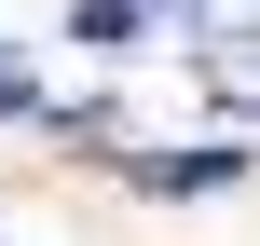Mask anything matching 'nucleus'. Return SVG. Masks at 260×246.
<instances>
[{
    "instance_id": "2",
    "label": "nucleus",
    "mask_w": 260,
    "mask_h": 246,
    "mask_svg": "<svg viewBox=\"0 0 260 246\" xmlns=\"http://www.w3.org/2000/svg\"><path fill=\"white\" fill-rule=\"evenodd\" d=\"M151 27V0H82V41H137Z\"/></svg>"
},
{
    "instance_id": "3",
    "label": "nucleus",
    "mask_w": 260,
    "mask_h": 246,
    "mask_svg": "<svg viewBox=\"0 0 260 246\" xmlns=\"http://www.w3.org/2000/svg\"><path fill=\"white\" fill-rule=\"evenodd\" d=\"M27 110H41V82H27V68H0V123H27Z\"/></svg>"
},
{
    "instance_id": "1",
    "label": "nucleus",
    "mask_w": 260,
    "mask_h": 246,
    "mask_svg": "<svg viewBox=\"0 0 260 246\" xmlns=\"http://www.w3.org/2000/svg\"><path fill=\"white\" fill-rule=\"evenodd\" d=\"M151 192H219V178H247V151H165V164H137Z\"/></svg>"
}]
</instances>
